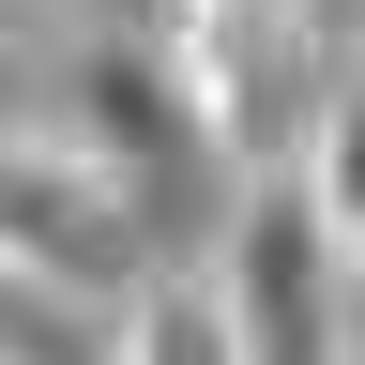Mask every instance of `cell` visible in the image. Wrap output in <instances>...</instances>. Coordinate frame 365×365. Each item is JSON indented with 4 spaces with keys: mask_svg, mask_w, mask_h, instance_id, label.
I'll list each match as a JSON object with an SVG mask.
<instances>
[{
    "mask_svg": "<svg viewBox=\"0 0 365 365\" xmlns=\"http://www.w3.org/2000/svg\"><path fill=\"white\" fill-rule=\"evenodd\" d=\"M137 259H153V228H137L46 122H0V274L46 289V304H107Z\"/></svg>",
    "mask_w": 365,
    "mask_h": 365,
    "instance_id": "2",
    "label": "cell"
},
{
    "mask_svg": "<svg viewBox=\"0 0 365 365\" xmlns=\"http://www.w3.org/2000/svg\"><path fill=\"white\" fill-rule=\"evenodd\" d=\"M244 365H350V319H365V213L304 198L289 168L228 198V244L198 259Z\"/></svg>",
    "mask_w": 365,
    "mask_h": 365,
    "instance_id": "1",
    "label": "cell"
},
{
    "mask_svg": "<svg viewBox=\"0 0 365 365\" xmlns=\"http://www.w3.org/2000/svg\"><path fill=\"white\" fill-rule=\"evenodd\" d=\"M0 122H16V16H0Z\"/></svg>",
    "mask_w": 365,
    "mask_h": 365,
    "instance_id": "5",
    "label": "cell"
},
{
    "mask_svg": "<svg viewBox=\"0 0 365 365\" xmlns=\"http://www.w3.org/2000/svg\"><path fill=\"white\" fill-rule=\"evenodd\" d=\"M107 365H244V335H228L198 259H137L107 289Z\"/></svg>",
    "mask_w": 365,
    "mask_h": 365,
    "instance_id": "4",
    "label": "cell"
},
{
    "mask_svg": "<svg viewBox=\"0 0 365 365\" xmlns=\"http://www.w3.org/2000/svg\"><path fill=\"white\" fill-rule=\"evenodd\" d=\"M153 16H244V0H153Z\"/></svg>",
    "mask_w": 365,
    "mask_h": 365,
    "instance_id": "6",
    "label": "cell"
},
{
    "mask_svg": "<svg viewBox=\"0 0 365 365\" xmlns=\"http://www.w3.org/2000/svg\"><path fill=\"white\" fill-rule=\"evenodd\" d=\"M46 137H61V153L107 182L137 228H153V198H168L182 168H198V137H182V107H168V61H153V31H91L76 61H61V122H46Z\"/></svg>",
    "mask_w": 365,
    "mask_h": 365,
    "instance_id": "3",
    "label": "cell"
}]
</instances>
